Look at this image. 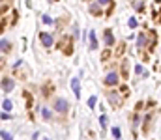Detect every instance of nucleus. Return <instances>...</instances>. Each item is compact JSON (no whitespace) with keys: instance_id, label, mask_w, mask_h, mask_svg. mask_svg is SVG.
<instances>
[{"instance_id":"1","label":"nucleus","mask_w":161,"mask_h":140,"mask_svg":"<svg viewBox=\"0 0 161 140\" xmlns=\"http://www.w3.org/2000/svg\"><path fill=\"white\" fill-rule=\"evenodd\" d=\"M54 110L56 112H66L67 110V101L66 99H54Z\"/></svg>"},{"instance_id":"2","label":"nucleus","mask_w":161,"mask_h":140,"mask_svg":"<svg viewBox=\"0 0 161 140\" xmlns=\"http://www.w3.org/2000/svg\"><path fill=\"white\" fill-rule=\"evenodd\" d=\"M105 84H107V86H116V84H118V75L114 73V71H111V73L105 77Z\"/></svg>"},{"instance_id":"3","label":"nucleus","mask_w":161,"mask_h":140,"mask_svg":"<svg viewBox=\"0 0 161 140\" xmlns=\"http://www.w3.org/2000/svg\"><path fill=\"white\" fill-rule=\"evenodd\" d=\"M39 39H41V43H43L45 47H51V45H53V36L47 34V32H41V34H39Z\"/></svg>"},{"instance_id":"4","label":"nucleus","mask_w":161,"mask_h":140,"mask_svg":"<svg viewBox=\"0 0 161 140\" xmlns=\"http://www.w3.org/2000/svg\"><path fill=\"white\" fill-rule=\"evenodd\" d=\"M13 88H15V82H13L11 79H4V80H2V90H4L6 93H8V91H11Z\"/></svg>"},{"instance_id":"5","label":"nucleus","mask_w":161,"mask_h":140,"mask_svg":"<svg viewBox=\"0 0 161 140\" xmlns=\"http://www.w3.org/2000/svg\"><path fill=\"white\" fill-rule=\"evenodd\" d=\"M98 47V37H96V32L90 30V49H96Z\"/></svg>"},{"instance_id":"6","label":"nucleus","mask_w":161,"mask_h":140,"mask_svg":"<svg viewBox=\"0 0 161 140\" xmlns=\"http://www.w3.org/2000/svg\"><path fill=\"white\" fill-rule=\"evenodd\" d=\"M71 88H73V93L77 97H81V90H79V79H73L71 80Z\"/></svg>"},{"instance_id":"7","label":"nucleus","mask_w":161,"mask_h":140,"mask_svg":"<svg viewBox=\"0 0 161 140\" xmlns=\"http://www.w3.org/2000/svg\"><path fill=\"white\" fill-rule=\"evenodd\" d=\"M112 43H114V36H112L109 30H105V45H109V47H111Z\"/></svg>"},{"instance_id":"8","label":"nucleus","mask_w":161,"mask_h":140,"mask_svg":"<svg viewBox=\"0 0 161 140\" xmlns=\"http://www.w3.org/2000/svg\"><path fill=\"white\" fill-rule=\"evenodd\" d=\"M144 45H146V36H144V34H141L139 37H137V47L141 49V47H144Z\"/></svg>"},{"instance_id":"9","label":"nucleus","mask_w":161,"mask_h":140,"mask_svg":"<svg viewBox=\"0 0 161 140\" xmlns=\"http://www.w3.org/2000/svg\"><path fill=\"white\" fill-rule=\"evenodd\" d=\"M10 41H6V39H0V51H10Z\"/></svg>"},{"instance_id":"10","label":"nucleus","mask_w":161,"mask_h":140,"mask_svg":"<svg viewBox=\"0 0 161 140\" xmlns=\"http://www.w3.org/2000/svg\"><path fill=\"white\" fill-rule=\"evenodd\" d=\"M135 73H137V75H144V77H146V71H144V67H143L141 64H139V65H135Z\"/></svg>"},{"instance_id":"11","label":"nucleus","mask_w":161,"mask_h":140,"mask_svg":"<svg viewBox=\"0 0 161 140\" xmlns=\"http://www.w3.org/2000/svg\"><path fill=\"white\" fill-rule=\"evenodd\" d=\"M2 107H4V110H6V112H10V110H11V101H10V99H4Z\"/></svg>"},{"instance_id":"12","label":"nucleus","mask_w":161,"mask_h":140,"mask_svg":"<svg viewBox=\"0 0 161 140\" xmlns=\"http://www.w3.org/2000/svg\"><path fill=\"white\" fill-rule=\"evenodd\" d=\"M0 136H2V140H13V138H11V134H10V133H6V131H0Z\"/></svg>"},{"instance_id":"13","label":"nucleus","mask_w":161,"mask_h":140,"mask_svg":"<svg viewBox=\"0 0 161 140\" xmlns=\"http://www.w3.org/2000/svg\"><path fill=\"white\" fill-rule=\"evenodd\" d=\"M127 26H129V28H135V26H137V19H135V17H131V19L127 21Z\"/></svg>"},{"instance_id":"14","label":"nucleus","mask_w":161,"mask_h":140,"mask_svg":"<svg viewBox=\"0 0 161 140\" xmlns=\"http://www.w3.org/2000/svg\"><path fill=\"white\" fill-rule=\"evenodd\" d=\"M109 99H112V105H116V107L120 105V101H118V95H116V93H112V95H111Z\"/></svg>"},{"instance_id":"15","label":"nucleus","mask_w":161,"mask_h":140,"mask_svg":"<svg viewBox=\"0 0 161 140\" xmlns=\"http://www.w3.org/2000/svg\"><path fill=\"white\" fill-rule=\"evenodd\" d=\"M112 136L116 138V140L120 138V129H118V127H114V129H112Z\"/></svg>"},{"instance_id":"16","label":"nucleus","mask_w":161,"mask_h":140,"mask_svg":"<svg viewBox=\"0 0 161 140\" xmlns=\"http://www.w3.org/2000/svg\"><path fill=\"white\" fill-rule=\"evenodd\" d=\"M43 22H45V25H53V19L49 15H43Z\"/></svg>"},{"instance_id":"17","label":"nucleus","mask_w":161,"mask_h":140,"mask_svg":"<svg viewBox=\"0 0 161 140\" xmlns=\"http://www.w3.org/2000/svg\"><path fill=\"white\" fill-rule=\"evenodd\" d=\"M88 107H90V108L96 107V97H90V99H88Z\"/></svg>"},{"instance_id":"18","label":"nucleus","mask_w":161,"mask_h":140,"mask_svg":"<svg viewBox=\"0 0 161 140\" xmlns=\"http://www.w3.org/2000/svg\"><path fill=\"white\" fill-rule=\"evenodd\" d=\"M43 118H45V120H49V118H51V112H49L47 108H43Z\"/></svg>"},{"instance_id":"19","label":"nucleus","mask_w":161,"mask_h":140,"mask_svg":"<svg viewBox=\"0 0 161 140\" xmlns=\"http://www.w3.org/2000/svg\"><path fill=\"white\" fill-rule=\"evenodd\" d=\"M99 123H101V127L107 125V116H101V118H99Z\"/></svg>"},{"instance_id":"20","label":"nucleus","mask_w":161,"mask_h":140,"mask_svg":"<svg viewBox=\"0 0 161 140\" xmlns=\"http://www.w3.org/2000/svg\"><path fill=\"white\" fill-rule=\"evenodd\" d=\"M90 11L94 13V15H99V10H98V6H92V8H90Z\"/></svg>"},{"instance_id":"21","label":"nucleus","mask_w":161,"mask_h":140,"mask_svg":"<svg viewBox=\"0 0 161 140\" xmlns=\"http://www.w3.org/2000/svg\"><path fill=\"white\" fill-rule=\"evenodd\" d=\"M98 2H99V4H109L111 0H98Z\"/></svg>"},{"instance_id":"22","label":"nucleus","mask_w":161,"mask_h":140,"mask_svg":"<svg viewBox=\"0 0 161 140\" xmlns=\"http://www.w3.org/2000/svg\"><path fill=\"white\" fill-rule=\"evenodd\" d=\"M2 30H4V25H0V34H2Z\"/></svg>"}]
</instances>
